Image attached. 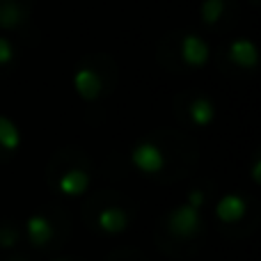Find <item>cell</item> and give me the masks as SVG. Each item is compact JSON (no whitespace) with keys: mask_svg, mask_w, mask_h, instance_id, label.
<instances>
[{"mask_svg":"<svg viewBox=\"0 0 261 261\" xmlns=\"http://www.w3.org/2000/svg\"><path fill=\"white\" fill-rule=\"evenodd\" d=\"M128 165L149 181L174 184L195 174L199 165V147L186 130L161 126L130 144Z\"/></svg>","mask_w":261,"mask_h":261,"instance_id":"obj_1","label":"cell"},{"mask_svg":"<svg viewBox=\"0 0 261 261\" xmlns=\"http://www.w3.org/2000/svg\"><path fill=\"white\" fill-rule=\"evenodd\" d=\"M46 184L60 197L76 199L90 193L96 174L94 158L78 144H64L55 149L44 167Z\"/></svg>","mask_w":261,"mask_h":261,"instance_id":"obj_2","label":"cell"},{"mask_svg":"<svg viewBox=\"0 0 261 261\" xmlns=\"http://www.w3.org/2000/svg\"><path fill=\"white\" fill-rule=\"evenodd\" d=\"M156 60L165 71L195 73L206 67L211 60V44L202 32L174 28L158 39Z\"/></svg>","mask_w":261,"mask_h":261,"instance_id":"obj_3","label":"cell"},{"mask_svg":"<svg viewBox=\"0 0 261 261\" xmlns=\"http://www.w3.org/2000/svg\"><path fill=\"white\" fill-rule=\"evenodd\" d=\"M119 64L110 53L92 50L76 62L73 69V90L85 103H99L117 90Z\"/></svg>","mask_w":261,"mask_h":261,"instance_id":"obj_4","label":"cell"},{"mask_svg":"<svg viewBox=\"0 0 261 261\" xmlns=\"http://www.w3.org/2000/svg\"><path fill=\"white\" fill-rule=\"evenodd\" d=\"M83 216L90 229L99 231L103 236H119L133 225L135 206L130 204L126 195L117 190H96L85 199Z\"/></svg>","mask_w":261,"mask_h":261,"instance_id":"obj_5","label":"cell"},{"mask_svg":"<svg viewBox=\"0 0 261 261\" xmlns=\"http://www.w3.org/2000/svg\"><path fill=\"white\" fill-rule=\"evenodd\" d=\"M213 62L227 78H250L259 69V48L250 37H229L218 46Z\"/></svg>","mask_w":261,"mask_h":261,"instance_id":"obj_6","label":"cell"},{"mask_svg":"<svg viewBox=\"0 0 261 261\" xmlns=\"http://www.w3.org/2000/svg\"><path fill=\"white\" fill-rule=\"evenodd\" d=\"M204 229H206L204 211L188 206L186 202L172 206L170 211H165V216L161 218V234L176 245L197 243L204 236Z\"/></svg>","mask_w":261,"mask_h":261,"instance_id":"obj_7","label":"cell"},{"mask_svg":"<svg viewBox=\"0 0 261 261\" xmlns=\"http://www.w3.org/2000/svg\"><path fill=\"white\" fill-rule=\"evenodd\" d=\"M172 115L181 126L188 128H208L216 122V101L208 94L197 90H186L172 99Z\"/></svg>","mask_w":261,"mask_h":261,"instance_id":"obj_8","label":"cell"},{"mask_svg":"<svg viewBox=\"0 0 261 261\" xmlns=\"http://www.w3.org/2000/svg\"><path fill=\"white\" fill-rule=\"evenodd\" d=\"M67 213L58 206H44L39 211L30 213L23 225L25 239L35 248H48L60 239L64 229H67Z\"/></svg>","mask_w":261,"mask_h":261,"instance_id":"obj_9","label":"cell"},{"mask_svg":"<svg viewBox=\"0 0 261 261\" xmlns=\"http://www.w3.org/2000/svg\"><path fill=\"white\" fill-rule=\"evenodd\" d=\"M254 213H257V202L248 193L234 190L218 197L216 202V220L227 229H239L248 220H254Z\"/></svg>","mask_w":261,"mask_h":261,"instance_id":"obj_10","label":"cell"},{"mask_svg":"<svg viewBox=\"0 0 261 261\" xmlns=\"http://www.w3.org/2000/svg\"><path fill=\"white\" fill-rule=\"evenodd\" d=\"M197 14L202 28L213 35L231 32L241 18V9L236 0H202Z\"/></svg>","mask_w":261,"mask_h":261,"instance_id":"obj_11","label":"cell"},{"mask_svg":"<svg viewBox=\"0 0 261 261\" xmlns=\"http://www.w3.org/2000/svg\"><path fill=\"white\" fill-rule=\"evenodd\" d=\"M35 0H0V30L23 32L30 25Z\"/></svg>","mask_w":261,"mask_h":261,"instance_id":"obj_12","label":"cell"},{"mask_svg":"<svg viewBox=\"0 0 261 261\" xmlns=\"http://www.w3.org/2000/svg\"><path fill=\"white\" fill-rule=\"evenodd\" d=\"M23 147V130L7 115H0V165L9 163Z\"/></svg>","mask_w":261,"mask_h":261,"instance_id":"obj_13","label":"cell"},{"mask_svg":"<svg viewBox=\"0 0 261 261\" xmlns=\"http://www.w3.org/2000/svg\"><path fill=\"white\" fill-rule=\"evenodd\" d=\"M18 67V50L9 37L0 35V78H7Z\"/></svg>","mask_w":261,"mask_h":261,"instance_id":"obj_14","label":"cell"},{"mask_svg":"<svg viewBox=\"0 0 261 261\" xmlns=\"http://www.w3.org/2000/svg\"><path fill=\"white\" fill-rule=\"evenodd\" d=\"M211 197H213V184L211 181H202V184H195L188 188V193H186V204L204 211V206L211 202Z\"/></svg>","mask_w":261,"mask_h":261,"instance_id":"obj_15","label":"cell"},{"mask_svg":"<svg viewBox=\"0 0 261 261\" xmlns=\"http://www.w3.org/2000/svg\"><path fill=\"white\" fill-rule=\"evenodd\" d=\"M18 239H21V229L12 220L0 222V248H5V250L14 248L18 243Z\"/></svg>","mask_w":261,"mask_h":261,"instance_id":"obj_16","label":"cell"},{"mask_svg":"<svg viewBox=\"0 0 261 261\" xmlns=\"http://www.w3.org/2000/svg\"><path fill=\"white\" fill-rule=\"evenodd\" d=\"M250 165H252V181L254 184H261V151L254 149L252 158H250Z\"/></svg>","mask_w":261,"mask_h":261,"instance_id":"obj_17","label":"cell"},{"mask_svg":"<svg viewBox=\"0 0 261 261\" xmlns=\"http://www.w3.org/2000/svg\"><path fill=\"white\" fill-rule=\"evenodd\" d=\"M250 3H252V5H257V3H259V0H250Z\"/></svg>","mask_w":261,"mask_h":261,"instance_id":"obj_18","label":"cell"},{"mask_svg":"<svg viewBox=\"0 0 261 261\" xmlns=\"http://www.w3.org/2000/svg\"><path fill=\"white\" fill-rule=\"evenodd\" d=\"M58 261H67V259H58Z\"/></svg>","mask_w":261,"mask_h":261,"instance_id":"obj_19","label":"cell"}]
</instances>
